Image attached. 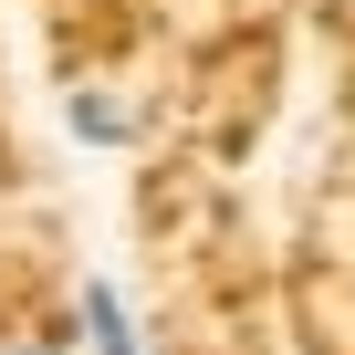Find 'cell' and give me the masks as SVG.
I'll use <instances>...</instances> for the list:
<instances>
[{"instance_id":"6da1fadb","label":"cell","mask_w":355,"mask_h":355,"mask_svg":"<svg viewBox=\"0 0 355 355\" xmlns=\"http://www.w3.org/2000/svg\"><path fill=\"white\" fill-rule=\"evenodd\" d=\"M0 355H73V345H0Z\"/></svg>"}]
</instances>
